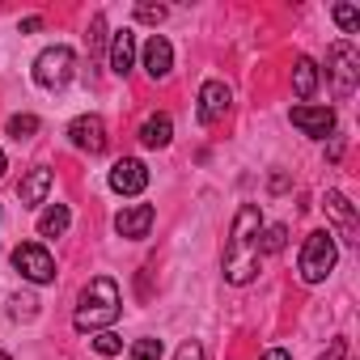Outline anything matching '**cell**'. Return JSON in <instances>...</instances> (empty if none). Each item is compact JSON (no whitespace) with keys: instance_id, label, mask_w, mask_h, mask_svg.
Here are the masks:
<instances>
[{"instance_id":"obj_14","label":"cell","mask_w":360,"mask_h":360,"mask_svg":"<svg viewBox=\"0 0 360 360\" xmlns=\"http://www.w3.org/2000/svg\"><path fill=\"white\" fill-rule=\"evenodd\" d=\"M47 191H51V169H47V165L30 169V174L22 178V187H18V195H22L26 208H39V204L47 200Z\"/></svg>"},{"instance_id":"obj_11","label":"cell","mask_w":360,"mask_h":360,"mask_svg":"<svg viewBox=\"0 0 360 360\" xmlns=\"http://www.w3.org/2000/svg\"><path fill=\"white\" fill-rule=\"evenodd\" d=\"M225 110H229V85L208 81L200 89V123H217V119H225Z\"/></svg>"},{"instance_id":"obj_3","label":"cell","mask_w":360,"mask_h":360,"mask_svg":"<svg viewBox=\"0 0 360 360\" xmlns=\"http://www.w3.org/2000/svg\"><path fill=\"white\" fill-rule=\"evenodd\" d=\"M335 259H339L335 238H330L326 229L309 233V238H305V246H301V280H305V284H322V280L330 276Z\"/></svg>"},{"instance_id":"obj_25","label":"cell","mask_w":360,"mask_h":360,"mask_svg":"<svg viewBox=\"0 0 360 360\" xmlns=\"http://www.w3.org/2000/svg\"><path fill=\"white\" fill-rule=\"evenodd\" d=\"M136 18L148 22V26H157V22H165V9L161 5H136Z\"/></svg>"},{"instance_id":"obj_26","label":"cell","mask_w":360,"mask_h":360,"mask_svg":"<svg viewBox=\"0 0 360 360\" xmlns=\"http://www.w3.org/2000/svg\"><path fill=\"white\" fill-rule=\"evenodd\" d=\"M174 360H204V347H200L195 339H187L183 347H178V356H174Z\"/></svg>"},{"instance_id":"obj_24","label":"cell","mask_w":360,"mask_h":360,"mask_svg":"<svg viewBox=\"0 0 360 360\" xmlns=\"http://www.w3.org/2000/svg\"><path fill=\"white\" fill-rule=\"evenodd\" d=\"M94 347H98L102 356H119V352H123V339H119V335H110V330H102V335L94 339Z\"/></svg>"},{"instance_id":"obj_6","label":"cell","mask_w":360,"mask_h":360,"mask_svg":"<svg viewBox=\"0 0 360 360\" xmlns=\"http://www.w3.org/2000/svg\"><path fill=\"white\" fill-rule=\"evenodd\" d=\"M13 267H18L30 284H51V280H56V259H51L47 246H39V242H22V246L13 250Z\"/></svg>"},{"instance_id":"obj_8","label":"cell","mask_w":360,"mask_h":360,"mask_svg":"<svg viewBox=\"0 0 360 360\" xmlns=\"http://www.w3.org/2000/svg\"><path fill=\"white\" fill-rule=\"evenodd\" d=\"M144 187H148V169H144V161L123 157V161L110 165V191H119V195H140Z\"/></svg>"},{"instance_id":"obj_30","label":"cell","mask_w":360,"mask_h":360,"mask_svg":"<svg viewBox=\"0 0 360 360\" xmlns=\"http://www.w3.org/2000/svg\"><path fill=\"white\" fill-rule=\"evenodd\" d=\"M0 178H5V153H0Z\"/></svg>"},{"instance_id":"obj_10","label":"cell","mask_w":360,"mask_h":360,"mask_svg":"<svg viewBox=\"0 0 360 360\" xmlns=\"http://www.w3.org/2000/svg\"><path fill=\"white\" fill-rule=\"evenodd\" d=\"M292 127L314 136V140H322V136L335 131V110L330 106H292Z\"/></svg>"},{"instance_id":"obj_31","label":"cell","mask_w":360,"mask_h":360,"mask_svg":"<svg viewBox=\"0 0 360 360\" xmlns=\"http://www.w3.org/2000/svg\"><path fill=\"white\" fill-rule=\"evenodd\" d=\"M0 360H9V356H5V352H0Z\"/></svg>"},{"instance_id":"obj_19","label":"cell","mask_w":360,"mask_h":360,"mask_svg":"<svg viewBox=\"0 0 360 360\" xmlns=\"http://www.w3.org/2000/svg\"><path fill=\"white\" fill-rule=\"evenodd\" d=\"M5 131H9L13 140H30V136L39 131V119H34V115H13V119L5 123Z\"/></svg>"},{"instance_id":"obj_16","label":"cell","mask_w":360,"mask_h":360,"mask_svg":"<svg viewBox=\"0 0 360 360\" xmlns=\"http://www.w3.org/2000/svg\"><path fill=\"white\" fill-rule=\"evenodd\" d=\"M169 140H174L169 115H148V119L140 123V144H144V148H165Z\"/></svg>"},{"instance_id":"obj_21","label":"cell","mask_w":360,"mask_h":360,"mask_svg":"<svg viewBox=\"0 0 360 360\" xmlns=\"http://www.w3.org/2000/svg\"><path fill=\"white\" fill-rule=\"evenodd\" d=\"M131 360H161V339H136Z\"/></svg>"},{"instance_id":"obj_20","label":"cell","mask_w":360,"mask_h":360,"mask_svg":"<svg viewBox=\"0 0 360 360\" xmlns=\"http://www.w3.org/2000/svg\"><path fill=\"white\" fill-rule=\"evenodd\" d=\"M9 314L22 318V322H30V318L39 314V301H34L30 292H18V297H9Z\"/></svg>"},{"instance_id":"obj_22","label":"cell","mask_w":360,"mask_h":360,"mask_svg":"<svg viewBox=\"0 0 360 360\" xmlns=\"http://www.w3.org/2000/svg\"><path fill=\"white\" fill-rule=\"evenodd\" d=\"M284 238H288V229H284V225H271V229L263 233V242H259V250H267V255H276V250H284Z\"/></svg>"},{"instance_id":"obj_17","label":"cell","mask_w":360,"mask_h":360,"mask_svg":"<svg viewBox=\"0 0 360 360\" xmlns=\"http://www.w3.org/2000/svg\"><path fill=\"white\" fill-rule=\"evenodd\" d=\"M292 89H297V98H314V89H318V64H314V60H297V68H292Z\"/></svg>"},{"instance_id":"obj_4","label":"cell","mask_w":360,"mask_h":360,"mask_svg":"<svg viewBox=\"0 0 360 360\" xmlns=\"http://www.w3.org/2000/svg\"><path fill=\"white\" fill-rule=\"evenodd\" d=\"M72 72H77L72 47H47V51L34 60V81H39L43 89H64V85L72 81Z\"/></svg>"},{"instance_id":"obj_29","label":"cell","mask_w":360,"mask_h":360,"mask_svg":"<svg viewBox=\"0 0 360 360\" xmlns=\"http://www.w3.org/2000/svg\"><path fill=\"white\" fill-rule=\"evenodd\" d=\"M263 360H288V352H284V347H271V352H267Z\"/></svg>"},{"instance_id":"obj_23","label":"cell","mask_w":360,"mask_h":360,"mask_svg":"<svg viewBox=\"0 0 360 360\" xmlns=\"http://www.w3.org/2000/svg\"><path fill=\"white\" fill-rule=\"evenodd\" d=\"M335 22L352 34V30H360V9H352V5H335Z\"/></svg>"},{"instance_id":"obj_15","label":"cell","mask_w":360,"mask_h":360,"mask_svg":"<svg viewBox=\"0 0 360 360\" xmlns=\"http://www.w3.org/2000/svg\"><path fill=\"white\" fill-rule=\"evenodd\" d=\"M131 64H136V34L131 30H115V39H110V72H131Z\"/></svg>"},{"instance_id":"obj_28","label":"cell","mask_w":360,"mask_h":360,"mask_svg":"<svg viewBox=\"0 0 360 360\" xmlns=\"http://www.w3.org/2000/svg\"><path fill=\"white\" fill-rule=\"evenodd\" d=\"M39 26H43V18H26V22H22V30H26V34H34Z\"/></svg>"},{"instance_id":"obj_13","label":"cell","mask_w":360,"mask_h":360,"mask_svg":"<svg viewBox=\"0 0 360 360\" xmlns=\"http://www.w3.org/2000/svg\"><path fill=\"white\" fill-rule=\"evenodd\" d=\"M169 68H174V47H169L161 34H153V39L144 43V72H148L153 81H161V77H169Z\"/></svg>"},{"instance_id":"obj_1","label":"cell","mask_w":360,"mask_h":360,"mask_svg":"<svg viewBox=\"0 0 360 360\" xmlns=\"http://www.w3.org/2000/svg\"><path fill=\"white\" fill-rule=\"evenodd\" d=\"M259 233H263V212L255 204H242L225 242V280L229 284H250L259 276Z\"/></svg>"},{"instance_id":"obj_5","label":"cell","mask_w":360,"mask_h":360,"mask_svg":"<svg viewBox=\"0 0 360 360\" xmlns=\"http://www.w3.org/2000/svg\"><path fill=\"white\" fill-rule=\"evenodd\" d=\"M326 72H330V85L339 98H347L356 89V77H360V51L352 43H335L326 51Z\"/></svg>"},{"instance_id":"obj_9","label":"cell","mask_w":360,"mask_h":360,"mask_svg":"<svg viewBox=\"0 0 360 360\" xmlns=\"http://www.w3.org/2000/svg\"><path fill=\"white\" fill-rule=\"evenodd\" d=\"M68 140H72V148H81V153H102V148H106V123H102L98 115H81V119L68 123Z\"/></svg>"},{"instance_id":"obj_12","label":"cell","mask_w":360,"mask_h":360,"mask_svg":"<svg viewBox=\"0 0 360 360\" xmlns=\"http://www.w3.org/2000/svg\"><path fill=\"white\" fill-rule=\"evenodd\" d=\"M153 204H131V208H123L119 217H115V229L123 233V238H148V229H153Z\"/></svg>"},{"instance_id":"obj_18","label":"cell","mask_w":360,"mask_h":360,"mask_svg":"<svg viewBox=\"0 0 360 360\" xmlns=\"http://www.w3.org/2000/svg\"><path fill=\"white\" fill-rule=\"evenodd\" d=\"M68 221H72V217H68V208H64V204H51V208L39 217V233H43V238H64Z\"/></svg>"},{"instance_id":"obj_2","label":"cell","mask_w":360,"mask_h":360,"mask_svg":"<svg viewBox=\"0 0 360 360\" xmlns=\"http://www.w3.org/2000/svg\"><path fill=\"white\" fill-rule=\"evenodd\" d=\"M115 318H119V284H115L110 276L89 280L85 292H81V305H77V314H72V326H77V330H102V326H110Z\"/></svg>"},{"instance_id":"obj_7","label":"cell","mask_w":360,"mask_h":360,"mask_svg":"<svg viewBox=\"0 0 360 360\" xmlns=\"http://www.w3.org/2000/svg\"><path fill=\"white\" fill-rule=\"evenodd\" d=\"M326 217L335 221V229H339V238L347 242V246H356L360 242V221H356V208L347 204V195L343 191H326Z\"/></svg>"},{"instance_id":"obj_27","label":"cell","mask_w":360,"mask_h":360,"mask_svg":"<svg viewBox=\"0 0 360 360\" xmlns=\"http://www.w3.org/2000/svg\"><path fill=\"white\" fill-rule=\"evenodd\" d=\"M343 356H347V343H343V339H330V347H326L318 360H343Z\"/></svg>"}]
</instances>
